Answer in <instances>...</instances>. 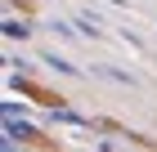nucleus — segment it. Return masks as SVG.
<instances>
[{
	"mask_svg": "<svg viewBox=\"0 0 157 152\" xmlns=\"http://www.w3.org/2000/svg\"><path fill=\"white\" fill-rule=\"evenodd\" d=\"M0 32H5V40H27V36H32V27L18 23V18H5V23H0Z\"/></svg>",
	"mask_w": 157,
	"mask_h": 152,
	"instance_id": "2",
	"label": "nucleus"
},
{
	"mask_svg": "<svg viewBox=\"0 0 157 152\" xmlns=\"http://www.w3.org/2000/svg\"><path fill=\"white\" fill-rule=\"evenodd\" d=\"M76 27H81V36H90V40H99V23L90 18V13H81V18H76Z\"/></svg>",
	"mask_w": 157,
	"mask_h": 152,
	"instance_id": "4",
	"label": "nucleus"
},
{
	"mask_svg": "<svg viewBox=\"0 0 157 152\" xmlns=\"http://www.w3.org/2000/svg\"><path fill=\"white\" fill-rule=\"evenodd\" d=\"M45 63H49L54 72H63V76H76V67H72L67 58H54V54H45Z\"/></svg>",
	"mask_w": 157,
	"mask_h": 152,
	"instance_id": "5",
	"label": "nucleus"
},
{
	"mask_svg": "<svg viewBox=\"0 0 157 152\" xmlns=\"http://www.w3.org/2000/svg\"><path fill=\"white\" fill-rule=\"evenodd\" d=\"M36 130L27 121H13V112H5V148H13V139H32Z\"/></svg>",
	"mask_w": 157,
	"mask_h": 152,
	"instance_id": "1",
	"label": "nucleus"
},
{
	"mask_svg": "<svg viewBox=\"0 0 157 152\" xmlns=\"http://www.w3.org/2000/svg\"><path fill=\"white\" fill-rule=\"evenodd\" d=\"M49 117L59 121V125H90V117H81V112H63V107H59V112H49Z\"/></svg>",
	"mask_w": 157,
	"mask_h": 152,
	"instance_id": "3",
	"label": "nucleus"
}]
</instances>
